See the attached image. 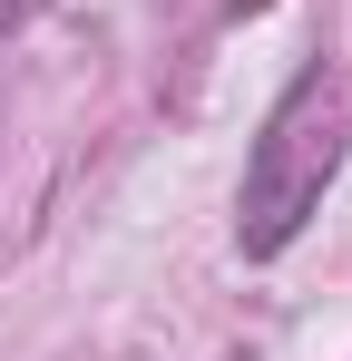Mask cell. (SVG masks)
Returning <instances> with one entry per match:
<instances>
[{
  "instance_id": "obj_2",
  "label": "cell",
  "mask_w": 352,
  "mask_h": 361,
  "mask_svg": "<svg viewBox=\"0 0 352 361\" xmlns=\"http://www.w3.org/2000/svg\"><path fill=\"white\" fill-rule=\"evenodd\" d=\"M20 20H30V0H0V39H10V30H20Z\"/></svg>"
},
{
  "instance_id": "obj_1",
  "label": "cell",
  "mask_w": 352,
  "mask_h": 361,
  "mask_svg": "<svg viewBox=\"0 0 352 361\" xmlns=\"http://www.w3.org/2000/svg\"><path fill=\"white\" fill-rule=\"evenodd\" d=\"M343 78L333 68H303L284 98L264 108L254 127V157H245V185H235V244L245 254H284L303 225H313V205H323V185L343 166Z\"/></svg>"
}]
</instances>
